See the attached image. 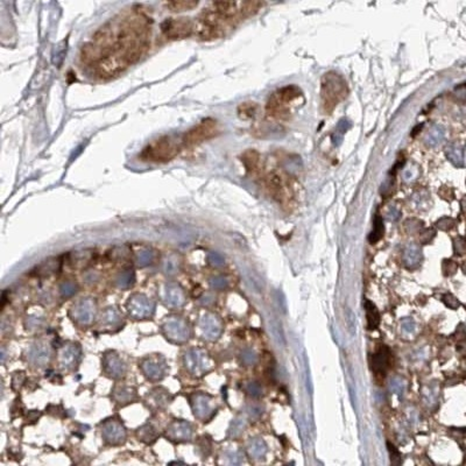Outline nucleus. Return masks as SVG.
Listing matches in <instances>:
<instances>
[{
  "label": "nucleus",
  "instance_id": "obj_1",
  "mask_svg": "<svg viewBox=\"0 0 466 466\" xmlns=\"http://www.w3.org/2000/svg\"><path fill=\"white\" fill-rule=\"evenodd\" d=\"M152 27V16L143 6L124 8L85 42L80 49V62L98 78L120 75L146 54Z\"/></svg>",
  "mask_w": 466,
  "mask_h": 466
},
{
  "label": "nucleus",
  "instance_id": "obj_2",
  "mask_svg": "<svg viewBox=\"0 0 466 466\" xmlns=\"http://www.w3.org/2000/svg\"><path fill=\"white\" fill-rule=\"evenodd\" d=\"M262 7L258 2H215L195 20V35L202 41L224 37L226 29L255 14Z\"/></svg>",
  "mask_w": 466,
  "mask_h": 466
},
{
  "label": "nucleus",
  "instance_id": "obj_3",
  "mask_svg": "<svg viewBox=\"0 0 466 466\" xmlns=\"http://www.w3.org/2000/svg\"><path fill=\"white\" fill-rule=\"evenodd\" d=\"M182 151L181 135H164L149 143L139 154V159L149 164H167L175 160Z\"/></svg>",
  "mask_w": 466,
  "mask_h": 466
},
{
  "label": "nucleus",
  "instance_id": "obj_4",
  "mask_svg": "<svg viewBox=\"0 0 466 466\" xmlns=\"http://www.w3.org/2000/svg\"><path fill=\"white\" fill-rule=\"evenodd\" d=\"M348 85L345 79L337 72H327L322 78L320 85V109L324 114H330L332 111L348 96Z\"/></svg>",
  "mask_w": 466,
  "mask_h": 466
},
{
  "label": "nucleus",
  "instance_id": "obj_5",
  "mask_svg": "<svg viewBox=\"0 0 466 466\" xmlns=\"http://www.w3.org/2000/svg\"><path fill=\"white\" fill-rule=\"evenodd\" d=\"M218 133H219V127H218L216 120L211 118L203 119L197 125H195L189 131H187L185 134L181 135L183 148L187 149L198 146L205 141L215 138Z\"/></svg>",
  "mask_w": 466,
  "mask_h": 466
},
{
  "label": "nucleus",
  "instance_id": "obj_6",
  "mask_svg": "<svg viewBox=\"0 0 466 466\" xmlns=\"http://www.w3.org/2000/svg\"><path fill=\"white\" fill-rule=\"evenodd\" d=\"M161 33L169 41L185 40L195 35V20L186 16L166 19L161 24Z\"/></svg>",
  "mask_w": 466,
  "mask_h": 466
},
{
  "label": "nucleus",
  "instance_id": "obj_7",
  "mask_svg": "<svg viewBox=\"0 0 466 466\" xmlns=\"http://www.w3.org/2000/svg\"><path fill=\"white\" fill-rule=\"evenodd\" d=\"M162 330H164L166 338L175 344L187 343L191 335L187 320L177 317V316H170L167 318L162 326Z\"/></svg>",
  "mask_w": 466,
  "mask_h": 466
},
{
  "label": "nucleus",
  "instance_id": "obj_8",
  "mask_svg": "<svg viewBox=\"0 0 466 466\" xmlns=\"http://www.w3.org/2000/svg\"><path fill=\"white\" fill-rule=\"evenodd\" d=\"M127 311L131 317L145 319L151 317L155 310V303L144 294H134L127 301Z\"/></svg>",
  "mask_w": 466,
  "mask_h": 466
},
{
  "label": "nucleus",
  "instance_id": "obj_9",
  "mask_svg": "<svg viewBox=\"0 0 466 466\" xmlns=\"http://www.w3.org/2000/svg\"><path fill=\"white\" fill-rule=\"evenodd\" d=\"M96 302L90 297L77 301L70 310L71 318L80 326H90L96 317Z\"/></svg>",
  "mask_w": 466,
  "mask_h": 466
},
{
  "label": "nucleus",
  "instance_id": "obj_10",
  "mask_svg": "<svg viewBox=\"0 0 466 466\" xmlns=\"http://www.w3.org/2000/svg\"><path fill=\"white\" fill-rule=\"evenodd\" d=\"M141 371L145 377L151 381H160L165 378L168 371L166 359L160 354H153L141 361Z\"/></svg>",
  "mask_w": 466,
  "mask_h": 466
},
{
  "label": "nucleus",
  "instance_id": "obj_11",
  "mask_svg": "<svg viewBox=\"0 0 466 466\" xmlns=\"http://www.w3.org/2000/svg\"><path fill=\"white\" fill-rule=\"evenodd\" d=\"M183 361L187 370L190 372L192 375H202L210 367V360L207 352H204L200 349H190L185 353Z\"/></svg>",
  "mask_w": 466,
  "mask_h": 466
},
{
  "label": "nucleus",
  "instance_id": "obj_12",
  "mask_svg": "<svg viewBox=\"0 0 466 466\" xmlns=\"http://www.w3.org/2000/svg\"><path fill=\"white\" fill-rule=\"evenodd\" d=\"M198 328L200 335L207 340H217L223 332V323L216 315L207 313L199 318Z\"/></svg>",
  "mask_w": 466,
  "mask_h": 466
},
{
  "label": "nucleus",
  "instance_id": "obj_13",
  "mask_svg": "<svg viewBox=\"0 0 466 466\" xmlns=\"http://www.w3.org/2000/svg\"><path fill=\"white\" fill-rule=\"evenodd\" d=\"M160 297L166 307L170 309H177L185 306L186 294L178 285L176 283H166L160 289Z\"/></svg>",
  "mask_w": 466,
  "mask_h": 466
},
{
  "label": "nucleus",
  "instance_id": "obj_14",
  "mask_svg": "<svg viewBox=\"0 0 466 466\" xmlns=\"http://www.w3.org/2000/svg\"><path fill=\"white\" fill-rule=\"evenodd\" d=\"M102 436L106 443L111 444V445H119V444L125 442L126 439L125 427L117 418H110V420L105 421L102 427Z\"/></svg>",
  "mask_w": 466,
  "mask_h": 466
},
{
  "label": "nucleus",
  "instance_id": "obj_15",
  "mask_svg": "<svg viewBox=\"0 0 466 466\" xmlns=\"http://www.w3.org/2000/svg\"><path fill=\"white\" fill-rule=\"evenodd\" d=\"M191 407L194 410V415L203 421L210 418L213 413L216 412L211 397L207 394H203V393L194 395L191 399Z\"/></svg>",
  "mask_w": 466,
  "mask_h": 466
},
{
  "label": "nucleus",
  "instance_id": "obj_16",
  "mask_svg": "<svg viewBox=\"0 0 466 466\" xmlns=\"http://www.w3.org/2000/svg\"><path fill=\"white\" fill-rule=\"evenodd\" d=\"M167 437L173 442H188L192 437V426L189 422L183 420H176L167 429Z\"/></svg>",
  "mask_w": 466,
  "mask_h": 466
},
{
  "label": "nucleus",
  "instance_id": "obj_17",
  "mask_svg": "<svg viewBox=\"0 0 466 466\" xmlns=\"http://www.w3.org/2000/svg\"><path fill=\"white\" fill-rule=\"evenodd\" d=\"M103 367L105 373L110 378L119 379L124 377L126 372V366L124 364L123 359L114 352H106L103 358Z\"/></svg>",
  "mask_w": 466,
  "mask_h": 466
},
{
  "label": "nucleus",
  "instance_id": "obj_18",
  "mask_svg": "<svg viewBox=\"0 0 466 466\" xmlns=\"http://www.w3.org/2000/svg\"><path fill=\"white\" fill-rule=\"evenodd\" d=\"M80 358V348L77 344H67L58 352V361L64 369H72Z\"/></svg>",
  "mask_w": 466,
  "mask_h": 466
},
{
  "label": "nucleus",
  "instance_id": "obj_19",
  "mask_svg": "<svg viewBox=\"0 0 466 466\" xmlns=\"http://www.w3.org/2000/svg\"><path fill=\"white\" fill-rule=\"evenodd\" d=\"M391 364V351L387 346H381L371 359V366L375 373H384Z\"/></svg>",
  "mask_w": 466,
  "mask_h": 466
},
{
  "label": "nucleus",
  "instance_id": "obj_20",
  "mask_svg": "<svg viewBox=\"0 0 466 466\" xmlns=\"http://www.w3.org/2000/svg\"><path fill=\"white\" fill-rule=\"evenodd\" d=\"M28 358L33 364L44 366L49 361L50 350L46 344H35L31 350H29Z\"/></svg>",
  "mask_w": 466,
  "mask_h": 466
},
{
  "label": "nucleus",
  "instance_id": "obj_21",
  "mask_svg": "<svg viewBox=\"0 0 466 466\" xmlns=\"http://www.w3.org/2000/svg\"><path fill=\"white\" fill-rule=\"evenodd\" d=\"M241 161L245 169L251 175L260 173V154L254 149H249L241 155Z\"/></svg>",
  "mask_w": 466,
  "mask_h": 466
},
{
  "label": "nucleus",
  "instance_id": "obj_22",
  "mask_svg": "<svg viewBox=\"0 0 466 466\" xmlns=\"http://www.w3.org/2000/svg\"><path fill=\"white\" fill-rule=\"evenodd\" d=\"M123 316L115 307H108L102 315V326L104 328H119Z\"/></svg>",
  "mask_w": 466,
  "mask_h": 466
},
{
  "label": "nucleus",
  "instance_id": "obj_23",
  "mask_svg": "<svg viewBox=\"0 0 466 466\" xmlns=\"http://www.w3.org/2000/svg\"><path fill=\"white\" fill-rule=\"evenodd\" d=\"M247 451H249V455L251 456V458L261 459V458H265V456H266L268 448H267L266 442H265L262 438H254L249 443Z\"/></svg>",
  "mask_w": 466,
  "mask_h": 466
},
{
  "label": "nucleus",
  "instance_id": "obj_24",
  "mask_svg": "<svg viewBox=\"0 0 466 466\" xmlns=\"http://www.w3.org/2000/svg\"><path fill=\"white\" fill-rule=\"evenodd\" d=\"M148 404L153 408H164L170 401V395L164 390H155L148 394Z\"/></svg>",
  "mask_w": 466,
  "mask_h": 466
},
{
  "label": "nucleus",
  "instance_id": "obj_25",
  "mask_svg": "<svg viewBox=\"0 0 466 466\" xmlns=\"http://www.w3.org/2000/svg\"><path fill=\"white\" fill-rule=\"evenodd\" d=\"M365 310L367 317V326H369L370 330H374V329L378 328L380 323V315L377 307H375L373 302L365 301Z\"/></svg>",
  "mask_w": 466,
  "mask_h": 466
},
{
  "label": "nucleus",
  "instance_id": "obj_26",
  "mask_svg": "<svg viewBox=\"0 0 466 466\" xmlns=\"http://www.w3.org/2000/svg\"><path fill=\"white\" fill-rule=\"evenodd\" d=\"M165 7L167 10L172 12H185V11H191L195 7L198 6L197 2H190V0H174V2H166L164 3Z\"/></svg>",
  "mask_w": 466,
  "mask_h": 466
},
{
  "label": "nucleus",
  "instance_id": "obj_27",
  "mask_svg": "<svg viewBox=\"0 0 466 466\" xmlns=\"http://www.w3.org/2000/svg\"><path fill=\"white\" fill-rule=\"evenodd\" d=\"M422 395H423V400L424 402L433 407L436 403H437L438 396H439V387L437 386V383H430L427 384V386L423 388L422 391Z\"/></svg>",
  "mask_w": 466,
  "mask_h": 466
},
{
  "label": "nucleus",
  "instance_id": "obj_28",
  "mask_svg": "<svg viewBox=\"0 0 466 466\" xmlns=\"http://www.w3.org/2000/svg\"><path fill=\"white\" fill-rule=\"evenodd\" d=\"M113 397L115 402L120 404H126L131 402L135 397V392L130 387H118L113 392Z\"/></svg>",
  "mask_w": 466,
  "mask_h": 466
},
{
  "label": "nucleus",
  "instance_id": "obj_29",
  "mask_svg": "<svg viewBox=\"0 0 466 466\" xmlns=\"http://www.w3.org/2000/svg\"><path fill=\"white\" fill-rule=\"evenodd\" d=\"M404 264L408 267L413 268L417 266L421 261V251L417 249L416 246H409L407 250L404 251Z\"/></svg>",
  "mask_w": 466,
  "mask_h": 466
},
{
  "label": "nucleus",
  "instance_id": "obj_30",
  "mask_svg": "<svg viewBox=\"0 0 466 466\" xmlns=\"http://www.w3.org/2000/svg\"><path fill=\"white\" fill-rule=\"evenodd\" d=\"M134 281H135V274L133 271H131V269H126V271L121 272L120 274L117 276V280H115V282H117V286L120 289H128L130 287H132L134 283Z\"/></svg>",
  "mask_w": 466,
  "mask_h": 466
},
{
  "label": "nucleus",
  "instance_id": "obj_31",
  "mask_svg": "<svg viewBox=\"0 0 466 466\" xmlns=\"http://www.w3.org/2000/svg\"><path fill=\"white\" fill-rule=\"evenodd\" d=\"M406 388H407V383H406V381L402 378L394 377L391 379L390 391L393 393V394H395L399 397H402L406 393Z\"/></svg>",
  "mask_w": 466,
  "mask_h": 466
},
{
  "label": "nucleus",
  "instance_id": "obj_32",
  "mask_svg": "<svg viewBox=\"0 0 466 466\" xmlns=\"http://www.w3.org/2000/svg\"><path fill=\"white\" fill-rule=\"evenodd\" d=\"M138 437L145 443H153L156 439V433L151 426H145L138 431Z\"/></svg>",
  "mask_w": 466,
  "mask_h": 466
},
{
  "label": "nucleus",
  "instance_id": "obj_33",
  "mask_svg": "<svg viewBox=\"0 0 466 466\" xmlns=\"http://www.w3.org/2000/svg\"><path fill=\"white\" fill-rule=\"evenodd\" d=\"M401 331L406 336H414L417 330V324L412 317H406L400 323Z\"/></svg>",
  "mask_w": 466,
  "mask_h": 466
},
{
  "label": "nucleus",
  "instance_id": "obj_34",
  "mask_svg": "<svg viewBox=\"0 0 466 466\" xmlns=\"http://www.w3.org/2000/svg\"><path fill=\"white\" fill-rule=\"evenodd\" d=\"M153 252L149 250H143L135 255V262L139 267H146L148 265H151L153 261Z\"/></svg>",
  "mask_w": 466,
  "mask_h": 466
},
{
  "label": "nucleus",
  "instance_id": "obj_35",
  "mask_svg": "<svg viewBox=\"0 0 466 466\" xmlns=\"http://www.w3.org/2000/svg\"><path fill=\"white\" fill-rule=\"evenodd\" d=\"M382 234H383L382 219L379 216H377V218H375V221H374V230L372 231V233H371V236H370V241L372 244L377 242L378 240H380V239H381Z\"/></svg>",
  "mask_w": 466,
  "mask_h": 466
},
{
  "label": "nucleus",
  "instance_id": "obj_36",
  "mask_svg": "<svg viewBox=\"0 0 466 466\" xmlns=\"http://www.w3.org/2000/svg\"><path fill=\"white\" fill-rule=\"evenodd\" d=\"M238 112L240 114L241 118H252L254 117V114L256 112V105L254 103H244L240 106H239Z\"/></svg>",
  "mask_w": 466,
  "mask_h": 466
},
{
  "label": "nucleus",
  "instance_id": "obj_37",
  "mask_svg": "<svg viewBox=\"0 0 466 466\" xmlns=\"http://www.w3.org/2000/svg\"><path fill=\"white\" fill-rule=\"evenodd\" d=\"M246 427V420L244 417H238L232 422V426L230 428L231 437H237L240 435Z\"/></svg>",
  "mask_w": 466,
  "mask_h": 466
},
{
  "label": "nucleus",
  "instance_id": "obj_38",
  "mask_svg": "<svg viewBox=\"0 0 466 466\" xmlns=\"http://www.w3.org/2000/svg\"><path fill=\"white\" fill-rule=\"evenodd\" d=\"M59 292H61L62 297H72L77 293V285L71 281L63 282L59 287Z\"/></svg>",
  "mask_w": 466,
  "mask_h": 466
},
{
  "label": "nucleus",
  "instance_id": "obj_39",
  "mask_svg": "<svg viewBox=\"0 0 466 466\" xmlns=\"http://www.w3.org/2000/svg\"><path fill=\"white\" fill-rule=\"evenodd\" d=\"M225 458L230 465H240L244 461V457L239 451H228L225 454Z\"/></svg>",
  "mask_w": 466,
  "mask_h": 466
},
{
  "label": "nucleus",
  "instance_id": "obj_40",
  "mask_svg": "<svg viewBox=\"0 0 466 466\" xmlns=\"http://www.w3.org/2000/svg\"><path fill=\"white\" fill-rule=\"evenodd\" d=\"M241 360L245 365H254L258 360V357H256V353L253 350L245 349L241 352Z\"/></svg>",
  "mask_w": 466,
  "mask_h": 466
},
{
  "label": "nucleus",
  "instance_id": "obj_41",
  "mask_svg": "<svg viewBox=\"0 0 466 466\" xmlns=\"http://www.w3.org/2000/svg\"><path fill=\"white\" fill-rule=\"evenodd\" d=\"M210 286L212 289L221 290L225 289L229 286V281L224 276H215L210 280Z\"/></svg>",
  "mask_w": 466,
  "mask_h": 466
},
{
  "label": "nucleus",
  "instance_id": "obj_42",
  "mask_svg": "<svg viewBox=\"0 0 466 466\" xmlns=\"http://www.w3.org/2000/svg\"><path fill=\"white\" fill-rule=\"evenodd\" d=\"M208 260H209V264H210L213 267H221L225 264V260L223 256L218 253H215V252H212V253L209 254Z\"/></svg>",
  "mask_w": 466,
  "mask_h": 466
},
{
  "label": "nucleus",
  "instance_id": "obj_43",
  "mask_svg": "<svg viewBox=\"0 0 466 466\" xmlns=\"http://www.w3.org/2000/svg\"><path fill=\"white\" fill-rule=\"evenodd\" d=\"M246 391L251 396L258 397L262 394V388L258 382H250L247 383L246 386Z\"/></svg>",
  "mask_w": 466,
  "mask_h": 466
},
{
  "label": "nucleus",
  "instance_id": "obj_44",
  "mask_svg": "<svg viewBox=\"0 0 466 466\" xmlns=\"http://www.w3.org/2000/svg\"><path fill=\"white\" fill-rule=\"evenodd\" d=\"M443 301H444V303H445V305H447L449 308H451V309H457V308H458V307L460 306L459 301L457 300V298H456L455 296H452L451 294L444 295V296H443Z\"/></svg>",
  "mask_w": 466,
  "mask_h": 466
},
{
  "label": "nucleus",
  "instance_id": "obj_45",
  "mask_svg": "<svg viewBox=\"0 0 466 466\" xmlns=\"http://www.w3.org/2000/svg\"><path fill=\"white\" fill-rule=\"evenodd\" d=\"M456 269H457V266H456V264L452 261V260H445V261H444L443 271L445 275L454 274V273L456 272Z\"/></svg>",
  "mask_w": 466,
  "mask_h": 466
},
{
  "label": "nucleus",
  "instance_id": "obj_46",
  "mask_svg": "<svg viewBox=\"0 0 466 466\" xmlns=\"http://www.w3.org/2000/svg\"><path fill=\"white\" fill-rule=\"evenodd\" d=\"M356 316H354L353 311L351 309L346 310V320H348L349 328L351 329L352 333H356Z\"/></svg>",
  "mask_w": 466,
  "mask_h": 466
},
{
  "label": "nucleus",
  "instance_id": "obj_47",
  "mask_svg": "<svg viewBox=\"0 0 466 466\" xmlns=\"http://www.w3.org/2000/svg\"><path fill=\"white\" fill-rule=\"evenodd\" d=\"M388 450H390L391 459H392L393 463L399 464L400 461H401V454H400V452L396 450L394 445H392V444H390V443H388Z\"/></svg>",
  "mask_w": 466,
  "mask_h": 466
},
{
  "label": "nucleus",
  "instance_id": "obj_48",
  "mask_svg": "<svg viewBox=\"0 0 466 466\" xmlns=\"http://www.w3.org/2000/svg\"><path fill=\"white\" fill-rule=\"evenodd\" d=\"M42 323V319L40 317H35V316H31L27 319V328L29 329H35V328H40Z\"/></svg>",
  "mask_w": 466,
  "mask_h": 466
}]
</instances>
